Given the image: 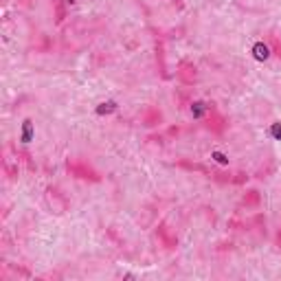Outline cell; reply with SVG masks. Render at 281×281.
I'll use <instances>...</instances> for the list:
<instances>
[{"mask_svg":"<svg viewBox=\"0 0 281 281\" xmlns=\"http://www.w3.org/2000/svg\"><path fill=\"white\" fill-rule=\"evenodd\" d=\"M251 53H253V57H255L257 62H268L270 55L275 51H272V46L268 42H264V40H257V42L251 46Z\"/></svg>","mask_w":281,"mask_h":281,"instance_id":"cell-1","label":"cell"},{"mask_svg":"<svg viewBox=\"0 0 281 281\" xmlns=\"http://www.w3.org/2000/svg\"><path fill=\"white\" fill-rule=\"evenodd\" d=\"M209 112H213V108L206 101H200V99H196V101L189 103V115L196 119V121H202V119H206Z\"/></svg>","mask_w":281,"mask_h":281,"instance_id":"cell-2","label":"cell"},{"mask_svg":"<svg viewBox=\"0 0 281 281\" xmlns=\"http://www.w3.org/2000/svg\"><path fill=\"white\" fill-rule=\"evenodd\" d=\"M33 136H36V128H33V121L31 119H24L22 121V130H20V143H24V145H29Z\"/></svg>","mask_w":281,"mask_h":281,"instance_id":"cell-3","label":"cell"},{"mask_svg":"<svg viewBox=\"0 0 281 281\" xmlns=\"http://www.w3.org/2000/svg\"><path fill=\"white\" fill-rule=\"evenodd\" d=\"M119 110V106H117V101H103V103H99L97 106V115L99 117H103V115H112V112H117Z\"/></svg>","mask_w":281,"mask_h":281,"instance_id":"cell-4","label":"cell"},{"mask_svg":"<svg viewBox=\"0 0 281 281\" xmlns=\"http://www.w3.org/2000/svg\"><path fill=\"white\" fill-rule=\"evenodd\" d=\"M211 158L216 160L218 165H229V163H231V158L226 156L224 152H220V150H213V152H211Z\"/></svg>","mask_w":281,"mask_h":281,"instance_id":"cell-5","label":"cell"},{"mask_svg":"<svg viewBox=\"0 0 281 281\" xmlns=\"http://www.w3.org/2000/svg\"><path fill=\"white\" fill-rule=\"evenodd\" d=\"M268 134L275 138V140H281V121H275V123H270V128H268Z\"/></svg>","mask_w":281,"mask_h":281,"instance_id":"cell-6","label":"cell"}]
</instances>
